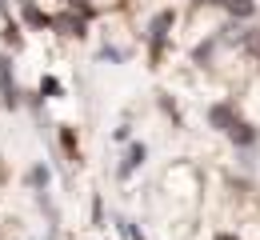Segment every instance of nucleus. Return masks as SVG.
Listing matches in <instances>:
<instances>
[{"mask_svg": "<svg viewBox=\"0 0 260 240\" xmlns=\"http://www.w3.org/2000/svg\"><path fill=\"white\" fill-rule=\"evenodd\" d=\"M172 20H176V12H172V8H160V12L152 16V24H148V40H152V64L160 60L164 36H168V28H172Z\"/></svg>", "mask_w": 260, "mask_h": 240, "instance_id": "1", "label": "nucleus"}, {"mask_svg": "<svg viewBox=\"0 0 260 240\" xmlns=\"http://www.w3.org/2000/svg\"><path fill=\"white\" fill-rule=\"evenodd\" d=\"M0 104H4V108H16V104H20L16 76H12V60H8V56H0Z\"/></svg>", "mask_w": 260, "mask_h": 240, "instance_id": "2", "label": "nucleus"}, {"mask_svg": "<svg viewBox=\"0 0 260 240\" xmlns=\"http://www.w3.org/2000/svg\"><path fill=\"white\" fill-rule=\"evenodd\" d=\"M20 24H24V28H36V32H44V28H52V16H48L40 4H32V0H20Z\"/></svg>", "mask_w": 260, "mask_h": 240, "instance_id": "3", "label": "nucleus"}, {"mask_svg": "<svg viewBox=\"0 0 260 240\" xmlns=\"http://www.w3.org/2000/svg\"><path fill=\"white\" fill-rule=\"evenodd\" d=\"M52 28H60L64 36H88V24H84V16H76V12H56L52 16Z\"/></svg>", "mask_w": 260, "mask_h": 240, "instance_id": "4", "label": "nucleus"}, {"mask_svg": "<svg viewBox=\"0 0 260 240\" xmlns=\"http://www.w3.org/2000/svg\"><path fill=\"white\" fill-rule=\"evenodd\" d=\"M144 156H148V148H144V144H132L128 156H124V160H120V168H116V176H120V180H128L132 172L144 164Z\"/></svg>", "mask_w": 260, "mask_h": 240, "instance_id": "5", "label": "nucleus"}, {"mask_svg": "<svg viewBox=\"0 0 260 240\" xmlns=\"http://www.w3.org/2000/svg\"><path fill=\"white\" fill-rule=\"evenodd\" d=\"M208 124H212L216 132H228V128L236 124V112H232L228 104H212V108H208Z\"/></svg>", "mask_w": 260, "mask_h": 240, "instance_id": "6", "label": "nucleus"}, {"mask_svg": "<svg viewBox=\"0 0 260 240\" xmlns=\"http://www.w3.org/2000/svg\"><path fill=\"white\" fill-rule=\"evenodd\" d=\"M228 140H232L236 148H252V144H256V128L244 124V120H236V124L228 128Z\"/></svg>", "mask_w": 260, "mask_h": 240, "instance_id": "7", "label": "nucleus"}, {"mask_svg": "<svg viewBox=\"0 0 260 240\" xmlns=\"http://www.w3.org/2000/svg\"><path fill=\"white\" fill-rule=\"evenodd\" d=\"M228 16H236V20H248L252 12H256V0H224Z\"/></svg>", "mask_w": 260, "mask_h": 240, "instance_id": "8", "label": "nucleus"}, {"mask_svg": "<svg viewBox=\"0 0 260 240\" xmlns=\"http://www.w3.org/2000/svg\"><path fill=\"white\" fill-rule=\"evenodd\" d=\"M48 180H52V176H48V168H44V164H32V172H28V184H32L36 192H44V188H48Z\"/></svg>", "mask_w": 260, "mask_h": 240, "instance_id": "9", "label": "nucleus"}, {"mask_svg": "<svg viewBox=\"0 0 260 240\" xmlns=\"http://www.w3.org/2000/svg\"><path fill=\"white\" fill-rule=\"evenodd\" d=\"M4 44H8V48H20V44H24V36H20V28H16L12 20L4 24Z\"/></svg>", "mask_w": 260, "mask_h": 240, "instance_id": "10", "label": "nucleus"}, {"mask_svg": "<svg viewBox=\"0 0 260 240\" xmlns=\"http://www.w3.org/2000/svg\"><path fill=\"white\" fill-rule=\"evenodd\" d=\"M40 92H44V96H64V88H60L56 76H44V80H40Z\"/></svg>", "mask_w": 260, "mask_h": 240, "instance_id": "11", "label": "nucleus"}, {"mask_svg": "<svg viewBox=\"0 0 260 240\" xmlns=\"http://www.w3.org/2000/svg\"><path fill=\"white\" fill-rule=\"evenodd\" d=\"M60 144L68 148V156L76 160V140H72V132H68V128H60Z\"/></svg>", "mask_w": 260, "mask_h": 240, "instance_id": "12", "label": "nucleus"}, {"mask_svg": "<svg viewBox=\"0 0 260 240\" xmlns=\"http://www.w3.org/2000/svg\"><path fill=\"white\" fill-rule=\"evenodd\" d=\"M192 56H196V64H208V56H212V40H208V44H200Z\"/></svg>", "mask_w": 260, "mask_h": 240, "instance_id": "13", "label": "nucleus"}, {"mask_svg": "<svg viewBox=\"0 0 260 240\" xmlns=\"http://www.w3.org/2000/svg\"><path fill=\"white\" fill-rule=\"evenodd\" d=\"M104 220V208H100V200H92V224H100Z\"/></svg>", "mask_w": 260, "mask_h": 240, "instance_id": "14", "label": "nucleus"}, {"mask_svg": "<svg viewBox=\"0 0 260 240\" xmlns=\"http://www.w3.org/2000/svg\"><path fill=\"white\" fill-rule=\"evenodd\" d=\"M216 240H240V236H232V232H220V236H216Z\"/></svg>", "mask_w": 260, "mask_h": 240, "instance_id": "15", "label": "nucleus"}, {"mask_svg": "<svg viewBox=\"0 0 260 240\" xmlns=\"http://www.w3.org/2000/svg\"><path fill=\"white\" fill-rule=\"evenodd\" d=\"M200 4H220V8H224V0H200Z\"/></svg>", "mask_w": 260, "mask_h": 240, "instance_id": "16", "label": "nucleus"}]
</instances>
